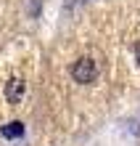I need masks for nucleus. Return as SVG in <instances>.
<instances>
[{"label": "nucleus", "instance_id": "1", "mask_svg": "<svg viewBox=\"0 0 140 146\" xmlns=\"http://www.w3.org/2000/svg\"><path fill=\"white\" fill-rule=\"evenodd\" d=\"M72 74L77 82H93L95 77H98V61L95 58H80L74 66H72Z\"/></svg>", "mask_w": 140, "mask_h": 146}, {"label": "nucleus", "instance_id": "2", "mask_svg": "<svg viewBox=\"0 0 140 146\" xmlns=\"http://www.w3.org/2000/svg\"><path fill=\"white\" fill-rule=\"evenodd\" d=\"M21 93H24V82L21 80H11L5 88V98L11 101V104H19L21 101Z\"/></svg>", "mask_w": 140, "mask_h": 146}, {"label": "nucleus", "instance_id": "3", "mask_svg": "<svg viewBox=\"0 0 140 146\" xmlns=\"http://www.w3.org/2000/svg\"><path fill=\"white\" fill-rule=\"evenodd\" d=\"M21 133H24V125L21 122H8V125H3V135H5V138H19Z\"/></svg>", "mask_w": 140, "mask_h": 146}, {"label": "nucleus", "instance_id": "4", "mask_svg": "<svg viewBox=\"0 0 140 146\" xmlns=\"http://www.w3.org/2000/svg\"><path fill=\"white\" fill-rule=\"evenodd\" d=\"M135 53H137V61H140V42H137V50H135Z\"/></svg>", "mask_w": 140, "mask_h": 146}]
</instances>
